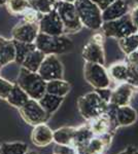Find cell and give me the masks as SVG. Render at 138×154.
<instances>
[{"instance_id": "7dc6e473", "label": "cell", "mask_w": 138, "mask_h": 154, "mask_svg": "<svg viewBox=\"0 0 138 154\" xmlns=\"http://www.w3.org/2000/svg\"><path fill=\"white\" fill-rule=\"evenodd\" d=\"M102 154H103V153H102Z\"/></svg>"}, {"instance_id": "ab89813d", "label": "cell", "mask_w": 138, "mask_h": 154, "mask_svg": "<svg viewBox=\"0 0 138 154\" xmlns=\"http://www.w3.org/2000/svg\"><path fill=\"white\" fill-rule=\"evenodd\" d=\"M25 154H38L37 152H35V151H27V153H25Z\"/></svg>"}, {"instance_id": "e0dca14e", "label": "cell", "mask_w": 138, "mask_h": 154, "mask_svg": "<svg viewBox=\"0 0 138 154\" xmlns=\"http://www.w3.org/2000/svg\"><path fill=\"white\" fill-rule=\"evenodd\" d=\"M138 114L136 109H134L130 105L117 107L115 111V119L119 128L122 126H130L134 125L137 121Z\"/></svg>"}, {"instance_id": "e575fe53", "label": "cell", "mask_w": 138, "mask_h": 154, "mask_svg": "<svg viewBox=\"0 0 138 154\" xmlns=\"http://www.w3.org/2000/svg\"><path fill=\"white\" fill-rule=\"evenodd\" d=\"M95 91L99 95L100 98L102 99L104 102L109 103L110 101V96H111V89L109 88H95Z\"/></svg>"}, {"instance_id": "d590c367", "label": "cell", "mask_w": 138, "mask_h": 154, "mask_svg": "<svg viewBox=\"0 0 138 154\" xmlns=\"http://www.w3.org/2000/svg\"><path fill=\"white\" fill-rule=\"evenodd\" d=\"M91 1L94 2L96 5H98V7H99L101 11H103L104 8H106L111 2L115 1V0H91Z\"/></svg>"}, {"instance_id": "9c48e42d", "label": "cell", "mask_w": 138, "mask_h": 154, "mask_svg": "<svg viewBox=\"0 0 138 154\" xmlns=\"http://www.w3.org/2000/svg\"><path fill=\"white\" fill-rule=\"evenodd\" d=\"M19 112L25 122L32 126L40 123H47L52 116L44 111V109L39 105L38 101L33 99H29L19 109Z\"/></svg>"}, {"instance_id": "2e32d148", "label": "cell", "mask_w": 138, "mask_h": 154, "mask_svg": "<svg viewBox=\"0 0 138 154\" xmlns=\"http://www.w3.org/2000/svg\"><path fill=\"white\" fill-rule=\"evenodd\" d=\"M53 131L47 123H40L33 126L31 141L36 147H47L53 142Z\"/></svg>"}, {"instance_id": "f6af8a7d", "label": "cell", "mask_w": 138, "mask_h": 154, "mask_svg": "<svg viewBox=\"0 0 138 154\" xmlns=\"http://www.w3.org/2000/svg\"><path fill=\"white\" fill-rule=\"evenodd\" d=\"M53 154H57V153H53Z\"/></svg>"}, {"instance_id": "8fae6325", "label": "cell", "mask_w": 138, "mask_h": 154, "mask_svg": "<svg viewBox=\"0 0 138 154\" xmlns=\"http://www.w3.org/2000/svg\"><path fill=\"white\" fill-rule=\"evenodd\" d=\"M38 27L39 33L53 36H60L65 34L64 26L56 9L47 14H43L38 22Z\"/></svg>"}, {"instance_id": "ac0fdd59", "label": "cell", "mask_w": 138, "mask_h": 154, "mask_svg": "<svg viewBox=\"0 0 138 154\" xmlns=\"http://www.w3.org/2000/svg\"><path fill=\"white\" fill-rule=\"evenodd\" d=\"M93 137H94V134H93V131H91V128H90L88 123L79 126L75 130L71 147H73L75 149V151L79 150V149L84 148L89 143V141L91 140Z\"/></svg>"}, {"instance_id": "44dd1931", "label": "cell", "mask_w": 138, "mask_h": 154, "mask_svg": "<svg viewBox=\"0 0 138 154\" xmlns=\"http://www.w3.org/2000/svg\"><path fill=\"white\" fill-rule=\"evenodd\" d=\"M76 128L74 126H62L53 131V142L57 145L71 146Z\"/></svg>"}, {"instance_id": "ee69618b", "label": "cell", "mask_w": 138, "mask_h": 154, "mask_svg": "<svg viewBox=\"0 0 138 154\" xmlns=\"http://www.w3.org/2000/svg\"><path fill=\"white\" fill-rule=\"evenodd\" d=\"M137 34H138V30H137Z\"/></svg>"}, {"instance_id": "83f0119b", "label": "cell", "mask_w": 138, "mask_h": 154, "mask_svg": "<svg viewBox=\"0 0 138 154\" xmlns=\"http://www.w3.org/2000/svg\"><path fill=\"white\" fill-rule=\"evenodd\" d=\"M12 41H14V49H16V59H14V62L19 64V65H22V63H23V61L26 59V57L36 48H35V44L14 41V40H12Z\"/></svg>"}, {"instance_id": "30bf717a", "label": "cell", "mask_w": 138, "mask_h": 154, "mask_svg": "<svg viewBox=\"0 0 138 154\" xmlns=\"http://www.w3.org/2000/svg\"><path fill=\"white\" fill-rule=\"evenodd\" d=\"M37 73L47 82L56 79H63L64 68L57 54H47Z\"/></svg>"}, {"instance_id": "1f68e13d", "label": "cell", "mask_w": 138, "mask_h": 154, "mask_svg": "<svg viewBox=\"0 0 138 154\" xmlns=\"http://www.w3.org/2000/svg\"><path fill=\"white\" fill-rule=\"evenodd\" d=\"M23 20L24 22H28V23H38L39 20L41 19L42 14H39L38 11H36L32 7L27 9L23 14Z\"/></svg>"}, {"instance_id": "4fadbf2b", "label": "cell", "mask_w": 138, "mask_h": 154, "mask_svg": "<svg viewBox=\"0 0 138 154\" xmlns=\"http://www.w3.org/2000/svg\"><path fill=\"white\" fill-rule=\"evenodd\" d=\"M39 33L38 23H28L22 22L17 24L11 30V38L14 41L34 43L35 39Z\"/></svg>"}, {"instance_id": "74e56055", "label": "cell", "mask_w": 138, "mask_h": 154, "mask_svg": "<svg viewBox=\"0 0 138 154\" xmlns=\"http://www.w3.org/2000/svg\"><path fill=\"white\" fill-rule=\"evenodd\" d=\"M119 154H138V149L134 146H128L126 149L121 151Z\"/></svg>"}, {"instance_id": "d6a6232c", "label": "cell", "mask_w": 138, "mask_h": 154, "mask_svg": "<svg viewBox=\"0 0 138 154\" xmlns=\"http://www.w3.org/2000/svg\"><path fill=\"white\" fill-rule=\"evenodd\" d=\"M12 86H14V83L0 77V99L6 100L7 96L11 93Z\"/></svg>"}, {"instance_id": "f546056e", "label": "cell", "mask_w": 138, "mask_h": 154, "mask_svg": "<svg viewBox=\"0 0 138 154\" xmlns=\"http://www.w3.org/2000/svg\"><path fill=\"white\" fill-rule=\"evenodd\" d=\"M28 150V145L24 142L3 143L0 145V154H25Z\"/></svg>"}, {"instance_id": "b9f144b4", "label": "cell", "mask_w": 138, "mask_h": 154, "mask_svg": "<svg viewBox=\"0 0 138 154\" xmlns=\"http://www.w3.org/2000/svg\"><path fill=\"white\" fill-rule=\"evenodd\" d=\"M133 1H134L135 4H138V0H133Z\"/></svg>"}, {"instance_id": "4316f807", "label": "cell", "mask_w": 138, "mask_h": 154, "mask_svg": "<svg viewBox=\"0 0 138 154\" xmlns=\"http://www.w3.org/2000/svg\"><path fill=\"white\" fill-rule=\"evenodd\" d=\"M117 44H119L120 49L128 56V54H130L133 51H136L138 49V34L135 33L117 39Z\"/></svg>"}, {"instance_id": "5bb4252c", "label": "cell", "mask_w": 138, "mask_h": 154, "mask_svg": "<svg viewBox=\"0 0 138 154\" xmlns=\"http://www.w3.org/2000/svg\"><path fill=\"white\" fill-rule=\"evenodd\" d=\"M134 86L128 82H121L119 85L115 86L114 89H111L109 103L117 107L129 105L133 95L135 91Z\"/></svg>"}, {"instance_id": "5b68a950", "label": "cell", "mask_w": 138, "mask_h": 154, "mask_svg": "<svg viewBox=\"0 0 138 154\" xmlns=\"http://www.w3.org/2000/svg\"><path fill=\"white\" fill-rule=\"evenodd\" d=\"M101 32L104 34L105 37H110V38L117 39L123 38L132 34L137 33V27L133 24L130 12L125 14L124 17L114 21L103 22L101 28Z\"/></svg>"}, {"instance_id": "277c9868", "label": "cell", "mask_w": 138, "mask_h": 154, "mask_svg": "<svg viewBox=\"0 0 138 154\" xmlns=\"http://www.w3.org/2000/svg\"><path fill=\"white\" fill-rule=\"evenodd\" d=\"M108 103L104 102L95 91L82 96L77 100V108L79 114L87 121L105 113Z\"/></svg>"}, {"instance_id": "836d02e7", "label": "cell", "mask_w": 138, "mask_h": 154, "mask_svg": "<svg viewBox=\"0 0 138 154\" xmlns=\"http://www.w3.org/2000/svg\"><path fill=\"white\" fill-rule=\"evenodd\" d=\"M54 153L57 154H76V151L71 146H64V145H57L54 148Z\"/></svg>"}, {"instance_id": "603a6c76", "label": "cell", "mask_w": 138, "mask_h": 154, "mask_svg": "<svg viewBox=\"0 0 138 154\" xmlns=\"http://www.w3.org/2000/svg\"><path fill=\"white\" fill-rule=\"evenodd\" d=\"M63 101H64V98L46 93L38 100V103H39V105L44 109V111H46L47 113L52 115V114H54L58 109H59V107L61 106Z\"/></svg>"}, {"instance_id": "bcb514c9", "label": "cell", "mask_w": 138, "mask_h": 154, "mask_svg": "<svg viewBox=\"0 0 138 154\" xmlns=\"http://www.w3.org/2000/svg\"><path fill=\"white\" fill-rule=\"evenodd\" d=\"M137 51H138V49H137Z\"/></svg>"}, {"instance_id": "7402d4cb", "label": "cell", "mask_w": 138, "mask_h": 154, "mask_svg": "<svg viewBox=\"0 0 138 154\" xmlns=\"http://www.w3.org/2000/svg\"><path fill=\"white\" fill-rule=\"evenodd\" d=\"M71 89V84L64 79H56V80L47 81L46 85V91L51 95L65 98Z\"/></svg>"}, {"instance_id": "7c38bea8", "label": "cell", "mask_w": 138, "mask_h": 154, "mask_svg": "<svg viewBox=\"0 0 138 154\" xmlns=\"http://www.w3.org/2000/svg\"><path fill=\"white\" fill-rule=\"evenodd\" d=\"M88 125H89L94 136H103L107 135V134L114 136L115 131L119 128L117 119L110 117L106 113H103L101 115L89 120Z\"/></svg>"}, {"instance_id": "ba28073f", "label": "cell", "mask_w": 138, "mask_h": 154, "mask_svg": "<svg viewBox=\"0 0 138 154\" xmlns=\"http://www.w3.org/2000/svg\"><path fill=\"white\" fill-rule=\"evenodd\" d=\"M85 79L94 88H109L111 79L104 65L97 63H87L84 67Z\"/></svg>"}, {"instance_id": "d6986e66", "label": "cell", "mask_w": 138, "mask_h": 154, "mask_svg": "<svg viewBox=\"0 0 138 154\" xmlns=\"http://www.w3.org/2000/svg\"><path fill=\"white\" fill-rule=\"evenodd\" d=\"M14 59H16V49L14 41L0 39V68L14 62Z\"/></svg>"}, {"instance_id": "cb8c5ba5", "label": "cell", "mask_w": 138, "mask_h": 154, "mask_svg": "<svg viewBox=\"0 0 138 154\" xmlns=\"http://www.w3.org/2000/svg\"><path fill=\"white\" fill-rule=\"evenodd\" d=\"M29 99L30 98L28 95L25 93L23 89L20 88L17 83H14V86H12L9 95L7 96L6 101L9 105H11L17 109H20Z\"/></svg>"}, {"instance_id": "52a82bcc", "label": "cell", "mask_w": 138, "mask_h": 154, "mask_svg": "<svg viewBox=\"0 0 138 154\" xmlns=\"http://www.w3.org/2000/svg\"><path fill=\"white\" fill-rule=\"evenodd\" d=\"M104 37L102 32L94 34L84 46L82 56L87 63H97L101 65L105 64Z\"/></svg>"}, {"instance_id": "ffe728a7", "label": "cell", "mask_w": 138, "mask_h": 154, "mask_svg": "<svg viewBox=\"0 0 138 154\" xmlns=\"http://www.w3.org/2000/svg\"><path fill=\"white\" fill-rule=\"evenodd\" d=\"M107 72H108L110 79H114V81H117L120 83L127 82L130 74L129 66H128L126 61L114 63L112 65L109 66Z\"/></svg>"}, {"instance_id": "9a60e30c", "label": "cell", "mask_w": 138, "mask_h": 154, "mask_svg": "<svg viewBox=\"0 0 138 154\" xmlns=\"http://www.w3.org/2000/svg\"><path fill=\"white\" fill-rule=\"evenodd\" d=\"M128 12H130V7L126 0H115L102 11V20L103 22L114 21L124 17Z\"/></svg>"}, {"instance_id": "8992f818", "label": "cell", "mask_w": 138, "mask_h": 154, "mask_svg": "<svg viewBox=\"0 0 138 154\" xmlns=\"http://www.w3.org/2000/svg\"><path fill=\"white\" fill-rule=\"evenodd\" d=\"M56 11L64 26L65 34L77 33L82 29V24L79 18L75 6L71 2L58 1Z\"/></svg>"}, {"instance_id": "7bdbcfd3", "label": "cell", "mask_w": 138, "mask_h": 154, "mask_svg": "<svg viewBox=\"0 0 138 154\" xmlns=\"http://www.w3.org/2000/svg\"><path fill=\"white\" fill-rule=\"evenodd\" d=\"M136 89H137V91H138V86H137V88H136Z\"/></svg>"}, {"instance_id": "3957f363", "label": "cell", "mask_w": 138, "mask_h": 154, "mask_svg": "<svg viewBox=\"0 0 138 154\" xmlns=\"http://www.w3.org/2000/svg\"><path fill=\"white\" fill-rule=\"evenodd\" d=\"M79 18L84 27L88 29L100 30L103 20L102 11L91 0H75L73 2Z\"/></svg>"}, {"instance_id": "7a4b0ae2", "label": "cell", "mask_w": 138, "mask_h": 154, "mask_svg": "<svg viewBox=\"0 0 138 154\" xmlns=\"http://www.w3.org/2000/svg\"><path fill=\"white\" fill-rule=\"evenodd\" d=\"M35 48L44 54H64L73 48L71 39L65 35L53 36L47 34L38 33L34 41Z\"/></svg>"}, {"instance_id": "6da1fadb", "label": "cell", "mask_w": 138, "mask_h": 154, "mask_svg": "<svg viewBox=\"0 0 138 154\" xmlns=\"http://www.w3.org/2000/svg\"><path fill=\"white\" fill-rule=\"evenodd\" d=\"M16 83L20 86L30 99L38 101L46 91L47 82L37 72H31L21 67Z\"/></svg>"}, {"instance_id": "d4e9b609", "label": "cell", "mask_w": 138, "mask_h": 154, "mask_svg": "<svg viewBox=\"0 0 138 154\" xmlns=\"http://www.w3.org/2000/svg\"><path fill=\"white\" fill-rule=\"evenodd\" d=\"M44 58H46V54L35 48L33 51H31L26 57V59L23 61L21 67H23V68L31 72H37Z\"/></svg>"}, {"instance_id": "4dcf8cb0", "label": "cell", "mask_w": 138, "mask_h": 154, "mask_svg": "<svg viewBox=\"0 0 138 154\" xmlns=\"http://www.w3.org/2000/svg\"><path fill=\"white\" fill-rule=\"evenodd\" d=\"M5 5L7 11L11 14H23L28 8H30V4L28 0H6Z\"/></svg>"}, {"instance_id": "f35d334b", "label": "cell", "mask_w": 138, "mask_h": 154, "mask_svg": "<svg viewBox=\"0 0 138 154\" xmlns=\"http://www.w3.org/2000/svg\"><path fill=\"white\" fill-rule=\"evenodd\" d=\"M56 1H64V2H71V3H73L75 0H56Z\"/></svg>"}, {"instance_id": "f1b7e54d", "label": "cell", "mask_w": 138, "mask_h": 154, "mask_svg": "<svg viewBox=\"0 0 138 154\" xmlns=\"http://www.w3.org/2000/svg\"><path fill=\"white\" fill-rule=\"evenodd\" d=\"M28 1L30 6L42 16L56 9L58 2L56 0H28Z\"/></svg>"}, {"instance_id": "484cf974", "label": "cell", "mask_w": 138, "mask_h": 154, "mask_svg": "<svg viewBox=\"0 0 138 154\" xmlns=\"http://www.w3.org/2000/svg\"><path fill=\"white\" fill-rule=\"evenodd\" d=\"M128 66H129V78H128V83L137 88L138 86V51H133L127 56L126 60Z\"/></svg>"}, {"instance_id": "8d00e7d4", "label": "cell", "mask_w": 138, "mask_h": 154, "mask_svg": "<svg viewBox=\"0 0 138 154\" xmlns=\"http://www.w3.org/2000/svg\"><path fill=\"white\" fill-rule=\"evenodd\" d=\"M130 16H131V20H132L133 24H134L138 29V4H135V6L132 8L131 12H130Z\"/></svg>"}, {"instance_id": "60d3db41", "label": "cell", "mask_w": 138, "mask_h": 154, "mask_svg": "<svg viewBox=\"0 0 138 154\" xmlns=\"http://www.w3.org/2000/svg\"><path fill=\"white\" fill-rule=\"evenodd\" d=\"M5 2H6V0H0V6L5 4Z\"/></svg>"}]
</instances>
